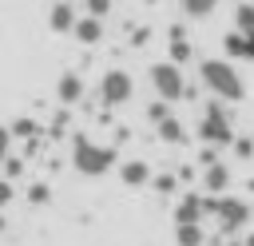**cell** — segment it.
Wrapping results in <instances>:
<instances>
[{"label": "cell", "instance_id": "1", "mask_svg": "<svg viewBox=\"0 0 254 246\" xmlns=\"http://www.w3.org/2000/svg\"><path fill=\"white\" fill-rule=\"evenodd\" d=\"M198 79L222 103H242L246 99V83H242V75H238V67L230 60H202L198 63Z\"/></svg>", "mask_w": 254, "mask_h": 246}, {"label": "cell", "instance_id": "2", "mask_svg": "<svg viewBox=\"0 0 254 246\" xmlns=\"http://www.w3.org/2000/svg\"><path fill=\"white\" fill-rule=\"evenodd\" d=\"M71 167L83 175V179H99L115 167V147L111 143H95L87 135H75L71 139Z\"/></svg>", "mask_w": 254, "mask_h": 246}, {"label": "cell", "instance_id": "3", "mask_svg": "<svg viewBox=\"0 0 254 246\" xmlns=\"http://www.w3.org/2000/svg\"><path fill=\"white\" fill-rule=\"evenodd\" d=\"M206 214L218 222V234H238L250 226V202L238 194H206Z\"/></svg>", "mask_w": 254, "mask_h": 246}, {"label": "cell", "instance_id": "4", "mask_svg": "<svg viewBox=\"0 0 254 246\" xmlns=\"http://www.w3.org/2000/svg\"><path fill=\"white\" fill-rule=\"evenodd\" d=\"M198 139H202L206 147H218V151L234 143V123H230V111H226V103H222V99H210V103L202 107Z\"/></svg>", "mask_w": 254, "mask_h": 246}, {"label": "cell", "instance_id": "5", "mask_svg": "<svg viewBox=\"0 0 254 246\" xmlns=\"http://www.w3.org/2000/svg\"><path fill=\"white\" fill-rule=\"evenodd\" d=\"M151 87H155V95L159 99H167V103H175V99H187V75H183V67L179 63H171V60H159V63H151Z\"/></svg>", "mask_w": 254, "mask_h": 246}, {"label": "cell", "instance_id": "6", "mask_svg": "<svg viewBox=\"0 0 254 246\" xmlns=\"http://www.w3.org/2000/svg\"><path fill=\"white\" fill-rule=\"evenodd\" d=\"M131 95H135V83H131V75L123 67H107L99 75V103L103 107H123Z\"/></svg>", "mask_w": 254, "mask_h": 246}, {"label": "cell", "instance_id": "7", "mask_svg": "<svg viewBox=\"0 0 254 246\" xmlns=\"http://www.w3.org/2000/svg\"><path fill=\"white\" fill-rule=\"evenodd\" d=\"M75 20H79V12H75V4H71V0H56V4H52V12H48V28H52L56 36H71Z\"/></svg>", "mask_w": 254, "mask_h": 246}, {"label": "cell", "instance_id": "8", "mask_svg": "<svg viewBox=\"0 0 254 246\" xmlns=\"http://www.w3.org/2000/svg\"><path fill=\"white\" fill-rule=\"evenodd\" d=\"M83 91H87V83H83L79 71H64V75L56 79V99H60L64 107H75V103L83 99Z\"/></svg>", "mask_w": 254, "mask_h": 246}, {"label": "cell", "instance_id": "9", "mask_svg": "<svg viewBox=\"0 0 254 246\" xmlns=\"http://www.w3.org/2000/svg\"><path fill=\"white\" fill-rule=\"evenodd\" d=\"M206 218V198L202 194H183L175 202V226H190V222H202Z\"/></svg>", "mask_w": 254, "mask_h": 246}, {"label": "cell", "instance_id": "10", "mask_svg": "<svg viewBox=\"0 0 254 246\" xmlns=\"http://www.w3.org/2000/svg\"><path fill=\"white\" fill-rule=\"evenodd\" d=\"M202 190L206 194H226L230 190V167L222 159L210 163V167H202Z\"/></svg>", "mask_w": 254, "mask_h": 246}, {"label": "cell", "instance_id": "11", "mask_svg": "<svg viewBox=\"0 0 254 246\" xmlns=\"http://www.w3.org/2000/svg\"><path fill=\"white\" fill-rule=\"evenodd\" d=\"M222 52H226L230 60H250V63H254V32H226Z\"/></svg>", "mask_w": 254, "mask_h": 246}, {"label": "cell", "instance_id": "12", "mask_svg": "<svg viewBox=\"0 0 254 246\" xmlns=\"http://www.w3.org/2000/svg\"><path fill=\"white\" fill-rule=\"evenodd\" d=\"M71 36H75V44L95 48V44L103 40V20H95V16H79V20H75V28H71Z\"/></svg>", "mask_w": 254, "mask_h": 246}, {"label": "cell", "instance_id": "13", "mask_svg": "<svg viewBox=\"0 0 254 246\" xmlns=\"http://www.w3.org/2000/svg\"><path fill=\"white\" fill-rule=\"evenodd\" d=\"M119 179H123V186H147L151 183V163L147 159H127V163H119Z\"/></svg>", "mask_w": 254, "mask_h": 246}, {"label": "cell", "instance_id": "14", "mask_svg": "<svg viewBox=\"0 0 254 246\" xmlns=\"http://www.w3.org/2000/svg\"><path fill=\"white\" fill-rule=\"evenodd\" d=\"M155 131H159V139L171 143V147H183V143H187V127H183L175 115H167L163 123H155Z\"/></svg>", "mask_w": 254, "mask_h": 246}, {"label": "cell", "instance_id": "15", "mask_svg": "<svg viewBox=\"0 0 254 246\" xmlns=\"http://www.w3.org/2000/svg\"><path fill=\"white\" fill-rule=\"evenodd\" d=\"M8 131H12V139H24V143H36V135H40V123H36L32 115H20L16 123H8Z\"/></svg>", "mask_w": 254, "mask_h": 246}, {"label": "cell", "instance_id": "16", "mask_svg": "<svg viewBox=\"0 0 254 246\" xmlns=\"http://www.w3.org/2000/svg\"><path fill=\"white\" fill-rule=\"evenodd\" d=\"M175 242H179V246H202V242H206V230H202V222L175 226Z\"/></svg>", "mask_w": 254, "mask_h": 246}, {"label": "cell", "instance_id": "17", "mask_svg": "<svg viewBox=\"0 0 254 246\" xmlns=\"http://www.w3.org/2000/svg\"><path fill=\"white\" fill-rule=\"evenodd\" d=\"M218 4H222V0H183V12H187L190 20H206V16H214Z\"/></svg>", "mask_w": 254, "mask_h": 246}, {"label": "cell", "instance_id": "18", "mask_svg": "<svg viewBox=\"0 0 254 246\" xmlns=\"http://www.w3.org/2000/svg\"><path fill=\"white\" fill-rule=\"evenodd\" d=\"M234 32H254V0H242L234 8Z\"/></svg>", "mask_w": 254, "mask_h": 246}, {"label": "cell", "instance_id": "19", "mask_svg": "<svg viewBox=\"0 0 254 246\" xmlns=\"http://www.w3.org/2000/svg\"><path fill=\"white\" fill-rule=\"evenodd\" d=\"M190 56H194L190 40H187V36H171V63H179V67H183Z\"/></svg>", "mask_w": 254, "mask_h": 246}, {"label": "cell", "instance_id": "20", "mask_svg": "<svg viewBox=\"0 0 254 246\" xmlns=\"http://www.w3.org/2000/svg\"><path fill=\"white\" fill-rule=\"evenodd\" d=\"M48 198H52V186L48 183H32L28 186V202L32 206H48Z\"/></svg>", "mask_w": 254, "mask_h": 246}, {"label": "cell", "instance_id": "21", "mask_svg": "<svg viewBox=\"0 0 254 246\" xmlns=\"http://www.w3.org/2000/svg\"><path fill=\"white\" fill-rule=\"evenodd\" d=\"M230 151H234L238 159H250V155H254V139H250V135H234V143H230Z\"/></svg>", "mask_w": 254, "mask_h": 246}, {"label": "cell", "instance_id": "22", "mask_svg": "<svg viewBox=\"0 0 254 246\" xmlns=\"http://www.w3.org/2000/svg\"><path fill=\"white\" fill-rule=\"evenodd\" d=\"M0 167H4V179H8V183H16V179L24 175V159H16V155H8Z\"/></svg>", "mask_w": 254, "mask_h": 246}, {"label": "cell", "instance_id": "23", "mask_svg": "<svg viewBox=\"0 0 254 246\" xmlns=\"http://www.w3.org/2000/svg\"><path fill=\"white\" fill-rule=\"evenodd\" d=\"M167 115H171V103H167V99H155V103L147 107V119H151V123H163Z\"/></svg>", "mask_w": 254, "mask_h": 246}, {"label": "cell", "instance_id": "24", "mask_svg": "<svg viewBox=\"0 0 254 246\" xmlns=\"http://www.w3.org/2000/svg\"><path fill=\"white\" fill-rule=\"evenodd\" d=\"M83 8H87V16H95V20L111 16V0H83Z\"/></svg>", "mask_w": 254, "mask_h": 246}, {"label": "cell", "instance_id": "25", "mask_svg": "<svg viewBox=\"0 0 254 246\" xmlns=\"http://www.w3.org/2000/svg\"><path fill=\"white\" fill-rule=\"evenodd\" d=\"M151 183H155V190H159V194H175V186H179V179H175V175H159V179H151Z\"/></svg>", "mask_w": 254, "mask_h": 246}, {"label": "cell", "instance_id": "26", "mask_svg": "<svg viewBox=\"0 0 254 246\" xmlns=\"http://www.w3.org/2000/svg\"><path fill=\"white\" fill-rule=\"evenodd\" d=\"M12 198H16V186L0 175V210H4V206H12Z\"/></svg>", "mask_w": 254, "mask_h": 246}, {"label": "cell", "instance_id": "27", "mask_svg": "<svg viewBox=\"0 0 254 246\" xmlns=\"http://www.w3.org/2000/svg\"><path fill=\"white\" fill-rule=\"evenodd\" d=\"M12 143H16V139H12V131H8L4 123H0V163H4L8 155H12Z\"/></svg>", "mask_w": 254, "mask_h": 246}, {"label": "cell", "instance_id": "28", "mask_svg": "<svg viewBox=\"0 0 254 246\" xmlns=\"http://www.w3.org/2000/svg\"><path fill=\"white\" fill-rule=\"evenodd\" d=\"M4 230H8V218H4V210H0V234H4Z\"/></svg>", "mask_w": 254, "mask_h": 246}, {"label": "cell", "instance_id": "29", "mask_svg": "<svg viewBox=\"0 0 254 246\" xmlns=\"http://www.w3.org/2000/svg\"><path fill=\"white\" fill-rule=\"evenodd\" d=\"M242 246H254V230H246V242Z\"/></svg>", "mask_w": 254, "mask_h": 246}]
</instances>
